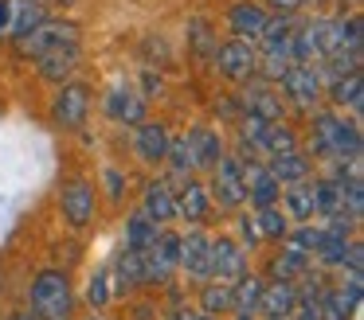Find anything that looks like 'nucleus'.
<instances>
[{"label":"nucleus","instance_id":"1","mask_svg":"<svg viewBox=\"0 0 364 320\" xmlns=\"http://www.w3.org/2000/svg\"><path fill=\"white\" fill-rule=\"evenodd\" d=\"M309 148L317 156H333V160L360 156V129L353 121H341L337 114H317L309 125Z\"/></svg>","mask_w":364,"mask_h":320},{"label":"nucleus","instance_id":"2","mask_svg":"<svg viewBox=\"0 0 364 320\" xmlns=\"http://www.w3.org/2000/svg\"><path fill=\"white\" fill-rule=\"evenodd\" d=\"M32 309L48 320H63L71 312V281L59 270H43L32 281Z\"/></svg>","mask_w":364,"mask_h":320},{"label":"nucleus","instance_id":"3","mask_svg":"<svg viewBox=\"0 0 364 320\" xmlns=\"http://www.w3.org/2000/svg\"><path fill=\"white\" fill-rule=\"evenodd\" d=\"M220 207H243L247 203V187H243V164L235 156H223L220 164L212 168V187H208Z\"/></svg>","mask_w":364,"mask_h":320},{"label":"nucleus","instance_id":"4","mask_svg":"<svg viewBox=\"0 0 364 320\" xmlns=\"http://www.w3.org/2000/svg\"><path fill=\"white\" fill-rule=\"evenodd\" d=\"M79 43V28L75 23H63V20H43L40 28L32 31V35L20 39V51L32 55V59H40V55L55 51V47H71Z\"/></svg>","mask_w":364,"mask_h":320},{"label":"nucleus","instance_id":"5","mask_svg":"<svg viewBox=\"0 0 364 320\" xmlns=\"http://www.w3.org/2000/svg\"><path fill=\"white\" fill-rule=\"evenodd\" d=\"M247 273V250L239 246L235 238H212V262H208V277L223 281H239Z\"/></svg>","mask_w":364,"mask_h":320},{"label":"nucleus","instance_id":"6","mask_svg":"<svg viewBox=\"0 0 364 320\" xmlns=\"http://www.w3.org/2000/svg\"><path fill=\"white\" fill-rule=\"evenodd\" d=\"M215 70L231 82H247L255 78V47L247 39H228L215 47Z\"/></svg>","mask_w":364,"mask_h":320},{"label":"nucleus","instance_id":"7","mask_svg":"<svg viewBox=\"0 0 364 320\" xmlns=\"http://www.w3.org/2000/svg\"><path fill=\"white\" fill-rule=\"evenodd\" d=\"M278 82H282L286 98H290L294 106H301V109H314L317 98H321V78H317V70L309 67V62H294Z\"/></svg>","mask_w":364,"mask_h":320},{"label":"nucleus","instance_id":"8","mask_svg":"<svg viewBox=\"0 0 364 320\" xmlns=\"http://www.w3.org/2000/svg\"><path fill=\"white\" fill-rule=\"evenodd\" d=\"M87 109H90V90L82 82H67L63 90L55 94V101H51V117H55L59 125H67V129L82 125Z\"/></svg>","mask_w":364,"mask_h":320},{"label":"nucleus","instance_id":"9","mask_svg":"<svg viewBox=\"0 0 364 320\" xmlns=\"http://www.w3.org/2000/svg\"><path fill=\"white\" fill-rule=\"evenodd\" d=\"M59 207H63V219L71 226H87L90 219H95V187H90L87 180H71V184H63Z\"/></svg>","mask_w":364,"mask_h":320},{"label":"nucleus","instance_id":"10","mask_svg":"<svg viewBox=\"0 0 364 320\" xmlns=\"http://www.w3.org/2000/svg\"><path fill=\"white\" fill-rule=\"evenodd\" d=\"M106 117L118 125H141L145 121V98L134 90V86H114L102 101Z\"/></svg>","mask_w":364,"mask_h":320},{"label":"nucleus","instance_id":"11","mask_svg":"<svg viewBox=\"0 0 364 320\" xmlns=\"http://www.w3.org/2000/svg\"><path fill=\"white\" fill-rule=\"evenodd\" d=\"M243 187H247V199L255 203V211L262 207H278V195H282V184L270 176L267 164H247L243 168Z\"/></svg>","mask_w":364,"mask_h":320},{"label":"nucleus","instance_id":"12","mask_svg":"<svg viewBox=\"0 0 364 320\" xmlns=\"http://www.w3.org/2000/svg\"><path fill=\"white\" fill-rule=\"evenodd\" d=\"M239 106H243V117H255V121H282V98L262 82L247 86Z\"/></svg>","mask_w":364,"mask_h":320},{"label":"nucleus","instance_id":"13","mask_svg":"<svg viewBox=\"0 0 364 320\" xmlns=\"http://www.w3.org/2000/svg\"><path fill=\"white\" fill-rule=\"evenodd\" d=\"M294 309H298V289H294V281H270V285H262L259 312L267 320H286Z\"/></svg>","mask_w":364,"mask_h":320},{"label":"nucleus","instance_id":"14","mask_svg":"<svg viewBox=\"0 0 364 320\" xmlns=\"http://www.w3.org/2000/svg\"><path fill=\"white\" fill-rule=\"evenodd\" d=\"M168 140H173V133H168L161 121H141V125H137V133H134V148H137V156H141L145 164H161V160H165Z\"/></svg>","mask_w":364,"mask_h":320},{"label":"nucleus","instance_id":"15","mask_svg":"<svg viewBox=\"0 0 364 320\" xmlns=\"http://www.w3.org/2000/svg\"><path fill=\"white\" fill-rule=\"evenodd\" d=\"M208 262H212V238L200 231H192L188 238H181V270L188 277H208Z\"/></svg>","mask_w":364,"mask_h":320},{"label":"nucleus","instance_id":"16","mask_svg":"<svg viewBox=\"0 0 364 320\" xmlns=\"http://www.w3.org/2000/svg\"><path fill=\"white\" fill-rule=\"evenodd\" d=\"M141 215H149L153 223H168V219H176V192L165 184V180H153V184H145V207Z\"/></svg>","mask_w":364,"mask_h":320},{"label":"nucleus","instance_id":"17","mask_svg":"<svg viewBox=\"0 0 364 320\" xmlns=\"http://www.w3.org/2000/svg\"><path fill=\"white\" fill-rule=\"evenodd\" d=\"M314 215H325V219H353L345 207V192H341L337 180H317L314 184Z\"/></svg>","mask_w":364,"mask_h":320},{"label":"nucleus","instance_id":"18","mask_svg":"<svg viewBox=\"0 0 364 320\" xmlns=\"http://www.w3.org/2000/svg\"><path fill=\"white\" fill-rule=\"evenodd\" d=\"M267 20H270V16L262 12L259 4H251V0L235 4V8H231V16H228V23H231V31H235V39H259L262 28H267Z\"/></svg>","mask_w":364,"mask_h":320},{"label":"nucleus","instance_id":"19","mask_svg":"<svg viewBox=\"0 0 364 320\" xmlns=\"http://www.w3.org/2000/svg\"><path fill=\"white\" fill-rule=\"evenodd\" d=\"M208 207H212V195H208V187L200 184V180H188V184L176 192V215L188 219V223H200V219L208 215Z\"/></svg>","mask_w":364,"mask_h":320},{"label":"nucleus","instance_id":"20","mask_svg":"<svg viewBox=\"0 0 364 320\" xmlns=\"http://www.w3.org/2000/svg\"><path fill=\"white\" fill-rule=\"evenodd\" d=\"M75 62H79V43L55 47V51L40 55V59H36V67H40V78H48V82H63V78L75 70Z\"/></svg>","mask_w":364,"mask_h":320},{"label":"nucleus","instance_id":"21","mask_svg":"<svg viewBox=\"0 0 364 320\" xmlns=\"http://www.w3.org/2000/svg\"><path fill=\"white\" fill-rule=\"evenodd\" d=\"M188 145H192V156H196V168H215V164L223 160V140H220V133H212V129H192L188 133Z\"/></svg>","mask_w":364,"mask_h":320},{"label":"nucleus","instance_id":"22","mask_svg":"<svg viewBox=\"0 0 364 320\" xmlns=\"http://www.w3.org/2000/svg\"><path fill=\"white\" fill-rule=\"evenodd\" d=\"M270 176L278 180V184H301V180H309V156L306 153H298V148H294V153H282V156H270Z\"/></svg>","mask_w":364,"mask_h":320},{"label":"nucleus","instance_id":"23","mask_svg":"<svg viewBox=\"0 0 364 320\" xmlns=\"http://www.w3.org/2000/svg\"><path fill=\"white\" fill-rule=\"evenodd\" d=\"M262 285H267V281L255 277V273H243L239 281H231V309H235L239 316H251V312H259Z\"/></svg>","mask_w":364,"mask_h":320},{"label":"nucleus","instance_id":"24","mask_svg":"<svg viewBox=\"0 0 364 320\" xmlns=\"http://www.w3.org/2000/svg\"><path fill=\"white\" fill-rule=\"evenodd\" d=\"M282 203H286V219L309 223V219H314V184H309V180H301V184H286Z\"/></svg>","mask_w":364,"mask_h":320},{"label":"nucleus","instance_id":"25","mask_svg":"<svg viewBox=\"0 0 364 320\" xmlns=\"http://www.w3.org/2000/svg\"><path fill=\"white\" fill-rule=\"evenodd\" d=\"M157 234H161V226L149 215H141V211L126 219V250H134V254H145L157 242Z\"/></svg>","mask_w":364,"mask_h":320},{"label":"nucleus","instance_id":"26","mask_svg":"<svg viewBox=\"0 0 364 320\" xmlns=\"http://www.w3.org/2000/svg\"><path fill=\"white\" fill-rule=\"evenodd\" d=\"M48 20V8L43 0H16V12H12V39H24L32 35L40 23Z\"/></svg>","mask_w":364,"mask_h":320},{"label":"nucleus","instance_id":"27","mask_svg":"<svg viewBox=\"0 0 364 320\" xmlns=\"http://www.w3.org/2000/svg\"><path fill=\"white\" fill-rule=\"evenodd\" d=\"M306 270H309V254L294 250L290 242H282V254L270 262V273H274V281H294V277H301Z\"/></svg>","mask_w":364,"mask_h":320},{"label":"nucleus","instance_id":"28","mask_svg":"<svg viewBox=\"0 0 364 320\" xmlns=\"http://www.w3.org/2000/svg\"><path fill=\"white\" fill-rule=\"evenodd\" d=\"M255 226H259V238L282 242L286 231H290V219H286L282 207H262V211H255Z\"/></svg>","mask_w":364,"mask_h":320},{"label":"nucleus","instance_id":"29","mask_svg":"<svg viewBox=\"0 0 364 320\" xmlns=\"http://www.w3.org/2000/svg\"><path fill=\"white\" fill-rule=\"evenodd\" d=\"M333 101H337V106H348L353 114H360L364 109V78L348 75V78H341V82H333Z\"/></svg>","mask_w":364,"mask_h":320},{"label":"nucleus","instance_id":"30","mask_svg":"<svg viewBox=\"0 0 364 320\" xmlns=\"http://www.w3.org/2000/svg\"><path fill=\"white\" fill-rule=\"evenodd\" d=\"M114 270H118V285H122V289L145 285V262H141V254H134V250H122Z\"/></svg>","mask_w":364,"mask_h":320},{"label":"nucleus","instance_id":"31","mask_svg":"<svg viewBox=\"0 0 364 320\" xmlns=\"http://www.w3.org/2000/svg\"><path fill=\"white\" fill-rule=\"evenodd\" d=\"M200 304H204V316H223V312H231V285H223V281L204 285L200 289Z\"/></svg>","mask_w":364,"mask_h":320},{"label":"nucleus","instance_id":"32","mask_svg":"<svg viewBox=\"0 0 364 320\" xmlns=\"http://www.w3.org/2000/svg\"><path fill=\"white\" fill-rule=\"evenodd\" d=\"M165 160H168V168H173L176 176H188V172H196V156H192L188 137H173V140H168Z\"/></svg>","mask_w":364,"mask_h":320},{"label":"nucleus","instance_id":"33","mask_svg":"<svg viewBox=\"0 0 364 320\" xmlns=\"http://www.w3.org/2000/svg\"><path fill=\"white\" fill-rule=\"evenodd\" d=\"M87 301L95 304V309H102V304L110 301V289H106V273H95V277H90V289H87Z\"/></svg>","mask_w":364,"mask_h":320},{"label":"nucleus","instance_id":"34","mask_svg":"<svg viewBox=\"0 0 364 320\" xmlns=\"http://www.w3.org/2000/svg\"><path fill=\"white\" fill-rule=\"evenodd\" d=\"M12 12H16V0H0V39L12 35Z\"/></svg>","mask_w":364,"mask_h":320},{"label":"nucleus","instance_id":"35","mask_svg":"<svg viewBox=\"0 0 364 320\" xmlns=\"http://www.w3.org/2000/svg\"><path fill=\"white\" fill-rule=\"evenodd\" d=\"M239 234H243V242H247V246H259V226H255V215H243V219H239Z\"/></svg>","mask_w":364,"mask_h":320},{"label":"nucleus","instance_id":"36","mask_svg":"<svg viewBox=\"0 0 364 320\" xmlns=\"http://www.w3.org/2000/svg\"><path fill=\"white\" fill-rule=\"evenodd\" d=\"M106 192H110V199H122V192H126V180L118 168H106Z\"/></svg>","mask_w":364,"mask_h":320},{"label":"nucleus","instance_id":"37","mask_svg":"<svg viewBox=\"0 0 364 320\" xmlns=\"http://www.w3.org/2000/svg\"><path fill=\"white\" fill-rule=\"evenodd\" d=\"M192 43H196V51H208V23H192Z\"/></svg>","mask_w":364,"mask_h":320},{"label":"nucleus","instance_id":"38","mask_svg":"<svg viewBox=\"0 0 364 320\" xmlns=\"http://www.w3.org/2000/svg\"><path fill=\"white\" fill-rule=\"evenodd\" d=\"M267 4H270V8H278V12L286 16V12H294V8L301 4V0H267Z\"/></svg>","mask_w":364,"mask_h":320},{"label":"nucleus","instance_id":"39","mask_svg":"<svg viewBox=\"0 0 364 320\" xmlns=\"http://www.w3.org/2000/svg\"><path fill=\"white\" fill-rule=\"evenodd\" d=\"M286 320H317V312H314V309H301V304H298V309H294Z\"/></svg>","mask_w":364,"mask_h":320},{"label":"nucleus","instance_id":"40","mask_svg":"<svg viewBox=\"0 0 364 320\" xmlns=\"http://www.w3.org/2000/svg\"><path fill=\"white\" fill-rule=\"evenodd\" d=\"M176 320H200V312H181Z\"/></svg>","mask_w":364,"mask_h":320},{"label":"nucleus","instance_id":"41","mask_svg":"<svg viewBox=\"0 0 364 320\" xmlns=\"http://www.w3.org/2000/svg\"><path fill=\"white\" fill-rule=\"evenodd\" d=\"M12 320H36V316H12Z\"/></svg>","mask_w":364,"mask_h":320},{"label":"nucleus","instance_id":"42","mask_svg":"<svg viewBox=\"0 0 364 320\" xmlns=\"http://www.w3.org/2000/svg\"><path fill=\"white\" fill-rule=\"evenodd\" d=\"M55 4H75V0H55Z\"/></svg>","mask_w":364,"mask_h":320},{"label":"nucleus","instance_id":"43","mask_svg":"<svg viewBox=\"0 0 364 320\" xmlns=\"http://www.w3.org/2000/svg\"><path fill=\"white\" fill-rule=\"evenodd\" d=\"M200 320H215V316H204V312H200Z\"/></svg>","mask_w":364,"mask_h":320},{"label":"nucleus","instance_id":"44","mask_svg":"<svg viewBox=\"0 0 364 320\" xmlns=\"http://www.w3.org/2000/svg\"><path fill=\"white\" fill-rule=\"evenodd\" d=\"M239 320H251V316H239Z\"/></svg>","mask_w":364,"mask_h":320},{"label":"nucleus","instance_id":"45","mask_svg":"<svg viewBox=\"0 0 364 320\" xmlns=\"http://www.w3.org/2000/svg\"><path fill=\"white\" fill-rule=\"evenodd\" d=\"M90 320H95V316H90Z\"/></svg>","mask_w":364,"mask_h":320}]
</instances>
